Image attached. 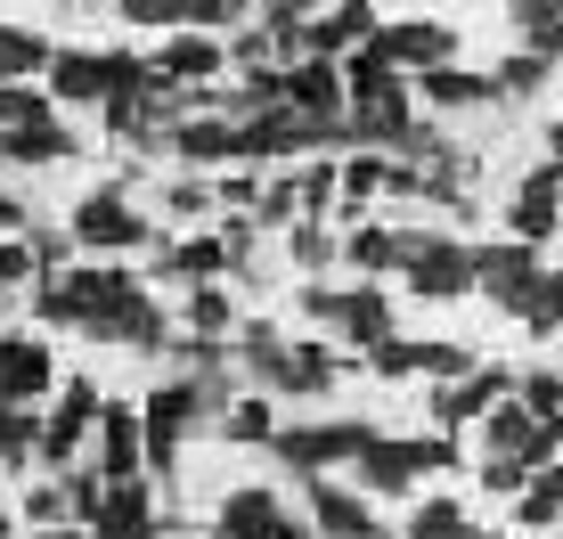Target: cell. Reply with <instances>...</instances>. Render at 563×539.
I'll return each instance as SVG.
<instances>
[{"label":"cell","instance_id":"5","mask_svg":"<svg viewBox=\"0 0 563 539\" xmlns=\"http://www.w3.org/2000/svg\"><path fill=\"white\" fill-rule=\"evenodd\" d=\"M147 74V57H123V50H57L49 57V99L57 107H90V99H114Z\"/></svg>","mask_w":563,"mask_h":539},{"label":"cell","instance_id":"7","mask_svg":"<svg viewBox=\"0 0 563 539\" xmlns=\"http://www.w3.org/2000/svg\"><path fill=\"white\" fill-rule=\"evenodd\" d=\"M352 466H360L367 491H409L417 474H457V441H441V433H424V441H384V433H376Z\"/></svg>","mask_w":563,"mask_h":539},{"label":"cell","instance_id":"49","mask_svg":"<svg viewBox=\"0 0 563 539\" xmlns=\"http://www.w3.org/2000/svg\"><path fill=\"white\" fill-rule=\"evenodd\" d=\"M42 270H33V254H25V238H0V295H16V286H33Z\"/></svg>","mask_w":563,"mask_h":539},{"label":"cell","instance_id":"31","mask_svg":"<svg viewBox=\"0 0 563 539\" xmlns=\"http://www.w3.org/2000/svg\"><path fill=\"white\" fill-rule=\"evenodd\" d=\"M49 42L33 25H0V82H33V74H49Z\"/></svg>","mask_w":563,"mask_h":539},{"label":"cell","instance_id":"6","mask_svg":"<svg viewBox=\"0 0 563 539\" xmlns=\"http://www.w3.org/2000/svg\"><path fill=\"white\" fill-rule=\"evenodd\" d=\"M205 426V400H197V384H155V393L140 400V441H147V474H180V450H188V433Z\"/></svg>","mask_w":563,"mask_h":539},{"label":"cell","instance_id":"23","mask_svg":"<svg viewBox=\"0 0 563 539\" xmlns=\"http://www.w3.org/2000/svg\"><path fill=\"white\" fill-rule=\"evenodd\" d=\"M286 107L310 114V123H343V66H327V57H302V66L286 74Z\"/></svg>","mask_w":563,"mask_h":539},{"label":"cell","instance_id":"47","mask_svg":"<svg viewBox=\"0 0 563 539\" xmlns=\"http://www.w3.org/2000/svg\"><path fill=\"white\" fill-rule=\"evenodd\" d=\"M99 507H107V474H99V466L66 474V515H82V524H90V515H99Z\"/></svg>","mask_w":563,"mask_h":539},{"label":"cell","instance_id":"30","mask_svg":"<svg viewBox=\"0 0 563 539\" xmlns=\"http://www.w3.org/2000/svg\"><path fill=\"white\" fill-rule=\"evenodd\" d=\"M286 107V74L269 66V74H245L238 90H221V114L229 123H262V114H278Z\"/></svg>","mask_w":563,"mask_h":539},{"label":"cell","instance_id":"44","mask_svg":"<svg viewBox=\"0 0 563 539\" xmlns=\"http://www.w3.org/2000/svg\"><path fill=\"white\" fill-rule=\"evenodd\" d=\"M457 531H465L457 498H424V507L409 515V539H457Z\"/></svg>","mask_w":563,"mask_h":539},{"label":"cell","instance_id":"46","mask_svg":"<svg viewBox=\"0 0 563 539\" xmlns=\"http://www.w3.org/2000/svg\"><path fill=\"white\" fill-rule=\"evenodd\" d=\"M490 82H498V99H531V90H539V82H548V66H539V57H522V50H515V57H507V66H498V74H490Z\"/></svg>","mask_w":563,"mask_h":539},{"label":"cell","instance_id":"53","mask_svg":"<svg viewBox=\"0 0 563 539\" xmlns=\"http://www.w3.org/2000/svg\"><path fill=\"white\" fill-rule=\"evenodd\" d=\"M25 515H33L42 531H49V524H66V491H57V483H33V491H25Z\"/></svg>","mask_w":563,"mask_h":539},{"label":"cell","instance_id":"2","mask_svg":"<svg viewBox=\"0 0 563 539\" xmlns=\"http://www.w3.org/2000/svg\"><path fill=\"white\" fill-rule=\"evenodd\" d=\"M0 156H9V164H57V156H74L66 107H57L49 90L0 82Z\"/></svg>","mask_w":563,"mask_h":539},{"label":"cell","instance_id":"32","mask_svg":"<svg viewBox=\"0 0 563 539\" xmlns=\"http://www.w3.org/2000/svg\"><path fill=\"white\" fill-rule=\"evenodd\" d=\"M515 507H522V531H548V524H555V515H563V458H555V466H539L531 483H522Z\"/></svg>","mask_w":563,"mask_h":539},{"label":"cell","instance_id":"38","mask_svg":"<svg viewBox=\"0 0 563 539\" xmlns=\"http://www.w3.org/2000/svg\"><path fill=\"white\" fill-rule=\"evenodd\" d=\"M212 205H221V188H212L205 172H180V180L164 188V213H172V221H205Z\"/></svg>","mask_w":563,"mask_h":539},{"label":"cell","instance_id":"13","mask_svg":"<svg viewBox=\"0 0 563 539\" xmlns=\"http://www.w3.org/2000/svg\"><path fill=\"white\" fill-rule=\"evenodd\" d=\"M482 433H490V458H515V466H555V433H548V417H531L522 400L507 393L490 417H482Z\"/></svg>","mask_w":563,"mask_h":539},{"label":"cell","instance_id":"57","mask_svg":"<svg viewBox=\"0 0 563 539\" xmlns=\"http://www.w3.org/2000/svg\"><path fill=\"white\" fill-rule=\"evenodd\" d=\"M457 539H498V531H474V524H465V531H457Z\"/></svg>","mask_w":563,"mask_h":539},{"label":"cell","instance_id":"3","mask_svg":"<svg viewBox=\"0 0 563 539\" xmlns=\"http://www.w3.org/2000/svg\"><path fill=\"white\" fill-rule=\"evenodd\" d=\"M393 270L424 302H457L474 286V245H457L450 229H393Z\"/></svg>","mask_w":563,"mask_h":539},{"label":"cell","instance_id":"17","mask_svg":"<svg viewBox=\"0 0 563 539\" xmlns=\"http://www.w3.org/2000/svg\"><path fill=\"white\" fill-rule=\"evenodd\" d=\"M99 474L107 483H140L147 474V441H140V409L131 400H107L99 409Z\"/></svg>","mask_w":563,"mask_h":539},{"label":"cell","instance_id":"50","mask_svg":"<svg viewBox=\"0 0 563 539\" xmlns=\"http://www.w3.org/2000/svg\"><path fill=\"white\" fill-rule=\"evenodd\" d=\"M367 369H376L384 384H393V376H417V343H400V336H384V343H376V352H367Z\"/></svg>","mask_w":563,"mask_h":539},{"label":"cell","instance_id":"20","mask_svg":"<svg viewBox=\"0 0 563 539\" xmlns=\"http://www.w3.org/2000/svg\"><path fill=\"white\" fill-rule=\"evenodd\" d=\"M327 327H335V336H352L360 352H376V343L393 336V295H384V286H335Z\"/></svg>","mask_w":563,"mask_h":539},{"label":"cell","instance_id":"26","mask_svg":"<svg viewBox=\"0 0 563 539\" xmlns=\"http://www.w3.org/2000/svg\"><path fill=\"white\" fill-rule=\"evenodd\" d=\"M417 90H424V107H441V114H465V107H498V82H490V74H465V66L417 74Z\"/></svg>","mask_w":563,"mask_h":539},{"label":"cell","instance_id":"45","mask_svg":"<svg viewBox=\"0 0 563 539\" xmlns=\"http://www.w3.org/2000/svg\"><path fill=\"white\" fill-rule=\"evenodd\" d=\"M123 25H180L188 33V0H114Z\"/></svg>","mask_w":563,"mask_h":539},{"label":"cell","instance_id":"8","mask_svg":"<svg viewBox=\"0 0 563 539\" xmlns=\"http://www.w3.org/2000/svg\"><path fill=\"white\" fill-rule=\"evenodd\" d=\"M74 245H90V254H131V245H155V229L131 213L123 188H90L82 205H74Z\"/></svg>","mask_w":563,"mask_h":539},{"label":"cell","instance_id":"54","mask_svg":"<svg viewBox=\"0 0 563 539\" xmlns=\"http://www.w3.org/2000/svg\"><path fill=\"white\" fill-rule=\"evenodd\" d=\"M295 197H302V205H327V197H335V156H327V164H310L302 180H295Z\"/></svg>","mask_w":563,"mask_h":539},{"label":"cell","instance_id":"1","mask_svg":"<svg viewBox=\"0 0 563 539\" xmlns=\"http://www.w3.org/2000/svg\"><path fill=\"white\" fill-rule=\"evenodd\" d=\"M140 295V278L131 270H107V262H90V270H49V278H33V311H42L49 327H99L114 319L123 302Z\"/></svg>","mask_w":563,"mask_h":539},{"label":"cell","instance_id":"16","mask_svg":"<svg viewBox=\"0 0 563 539\" xmlns=\"http://www.w3.org/2000/svg\"><path fill=\"white\" fill-rule=\"evenodd\" d=\"M49 384H57V360L42 336H0V400L9 409H33Z\"/></svg>","mask_w":563,"mask_h":539},{"label":"cell","instance_id":"40","mask_svg":"<svg viewBox=\"0 0 563 539\" xmlns=\"http://www.w3.org/2000/svg\"><path fill=\"white\" fill-rule=\"evenodd\" d=\"M522 327H531V336H555L563 327V270H539L531 302H522Z\"/></svg>","mask_w":563,"mask_h":539},{"label":"cell","instance_id":"4","mask_svg":"<svg viewBox=\"0 0 563 539\" xmlns=\"http://www.w3.org/2000/svg\"><path fill=\"white\" fill-rule=\"evenodd\" d=\"M367 441H376V426H367V417H319V426H278L269 433V450H278V466L286 474H335L343 458H360Z\"/></svg>","mask_w":563,"mask_h":539},{"label":"cell","instance_id":"59","mask_svg":"<svg viewBox=\"0 0 563 539\" xmlns=\"http://www.w3.org/2000/svg\"><path fill=\"white\" fill-rule=\"evenodd\" d=\"M0 539H9V524H0Z\"/></svg>","mask_w":563,"mask_h":539},{"label":"cell","instance_id":"9","mask_svg":"<svg viewBox=\"0 0 563 539\" xmlns=\"http://www.w3.org/2000/svg\"><path fill=\"white\" fill-rule=\"evenodd\" d=\"M99 384L90 376H66V393H57V409L42 417V450H33V466H66L74 450H82L90 433H99Z\"/></svg>","mask_w":563,"mask_h":539},{"label":"cell","instance_id":"22","mask_svg":"<svg viewBox=\"0 0 563 539\" xmlns=\"http://www.w3.org/2000/svg\"><path fill=\"white\" fill-rule=\"evenodd\" d=\"M90 336H99V343H114V352H164V343H172V327H164V302H155L147 286H140V295H131L114 319H99Z\"/></svg>","mask_w":563,"mask_h":539},{"label":"cell","instance_id":"14","mask_svg":"<svg viewBox=\"0 0 563 539\" xmlns=\"http://www.w3.org/2000/svg\"><path fill=\"white\" fill-rule=\"evenodd\" d=\"M384 57H393V74H441V66H457V25L400 16V25H384Z\"/></svg>","mask_w":563,"mask_h":539},{"label":"cell","instance_id":"29","mask_svg":"<svg viewBox=\"0 0 563 539\" xmlns=\"http://www.w3.org/2000/svg\"><path fill=\"white\" fill-rule=\"evenodd\" d=\"M212 270H229L221 238H180V245H155V278H188V286H205Z\"/></svg>","mask_w":563,"mask_h":539},{"label":"cell","instance_id":"48","mask_svg":"<svg viewBox=\"0 0 563 539\" xmlns=\"http://www.w3.org/2000/svg\"><path fill=\"white\" fill-rule=\"evenodd\" d=\"M221 57H238L245 74H269V33H262V25H238V33H229V50H221Z\"/></svg>","mask_w":563,"mask_h":539},{"label":"cell","instance_id":"55","mask_svg":"<svg viewBox=\"0 0 563 539\" xmlns=\"http://www.w3.org/2000/svg\"><path fill=\"white\" fill-rule=\"evenodd\" d=\"M254 197H262V180H254V172H238V180H221V213H254Z\"/></svg>","mask_w":563,"mask_h":539},{"label":"cell","instance_id":"27","mask_svg":"<svg viewBox=\"0 0 563 539\" xmlns=\"http://www.w3.org/2000/svg\"><path fill=\"white\" fill-rule=\"evenodd\" d=\"M172 156H180L188 172H205V164L238 156V123H229V114H197V123L172 131Z\"/></svg>","mask_w":563,"mask_h":539},{"label":"cell","instance_id":"35","mask_svg":"<svg viewBox=\"0 0 563 539\" xmlns=\"http://www.w3.org/2000/svg\"><path fill=\"white\" fill-rule=\"evenodd\" d=\"M33 450H42V417L0 400V466H33Z\"/></svg>","mask_w":563,"mask_h":539},{"label":"cell","instance_id":"10","mask_svg":"<svg viewBox=\"0 0 563 539\" xmlns=\"http://www.w3.org/2000/svg\"><path fill=\"white\" fill-rule=\"evenodd\" d=\"M515 393V369H490V360H482L474 376H457V384H433V400H424V417H433V433L450 441L457 426H474V417H490L498 400Z\"/></svg>","mask_w":563,"mask_h":539},{"label":"cell","instance_id":"37","mask_svg":"<svg viewBox=\"0 0 563 539\" xmlns=\"http://www.w3.org/2000/svg\"><path fill=\"white\" fill-rule=\"evenodd\" d=\"M335 254L352 262V270H367V278H384V270H393V229H384V221H367V229H352V238L335 245Z\"/></svg>","mask_w":563,"mask_h":539},{"label":"cell","instance_id":"24","mask_svg":"<svg viewBox=\"0 0 563 539\" xmlns=\"http://www.w3.org/2000/svg\"><path fill=\"white\" fill-rule=\"evenodd\" d=\"M507 25H515V50L522 57H563V0H515L507 9Z\"/></svg>","mask_w":563,"mask_h":539},{"label":"cell","instance_id":"21","mask_svg":"<svg viewBox=\"0 0 563 539\" xmlns=\"http://www.w3.org/2000/svg\"><path fill=\"white\" fill-rule=\"evenodd\" d=\"M172 524L147 507V483H107V507L90 515V539H164Z\"/></svg>","mask_w":563,"mask_h":539},{"label":"cell","instance_id":"25","mask_svg":"<svg viewBox=\"0 0 563 539\" xmlns=\"http://www.w3.org/2000/svg\"><path fill=\"white\" fill-rule=\"evenodd\" d=\"M327 384H335V352H327V343H286V360H278V376H269V393L319 400Z\"/></svg>","mask_w":563,"mask_h":539},{"label":"cell","instance_id":"41","mask_svg":"<svg viewBox=\"0 0 563 539\" xmlns=\"http://www.w3.org/2000/svg\"><path fill=\"white\" fill-rule=\"evenodd\" d=\"M286 254H295V270H310V278H319V270L335 262V238H327V221H295V229H286Z\"/></svg>","mask_w":563,"mask_h":539},{"label":"cell","instance_id":"15","mask_svg":"<svg viewBox=\"0 0 563 539\" xmlns=\"http://www.w3.org/2000/svg\"><path fill=\"white\" fill-rule=\"evenodd\" d=\"M555 213H563V164H539L531 180L515 188V205H507V238L539 254V245L555 238Z\"/></svg>","mask_w":563,"mask_h":539},{"label":"cell","instance_id":"28","mask_svg":"<svg viewBox=\"0 0 563 539\" xmlns=\"http://www.w3.org/2000/svg\"><path fill=\"white\" fill-rule=\"evenodd\" d=\"M155 74H164V82L205 90L212 74H221V42H205V33H172V42H164V57H155Z\"/></svg>","mask_w":563,"mask_h":539},{"label":"cell","instance_id":"58","mask_svg":"<svg viewBox=\"0 0 563 539\" xmlns=\"http://www.w3.org/2000/svg\"><path fill=\"white\" fill-rule=\"evenodd\" d=\"M548 433H555V441H563V409H555V417H548Z\"/></svg>","mask_w":563,"mask_h":539},{"label":"cell","instance_id":"33","mask_svg":"<svg viewBox=\"0 0 563 539\" xmlns=\"http://www.w3.org/2000/svg\"><path fill=\"white\" fill-rule=\"evenodd\" d=\"M238 360L245 369H254V384L269 393V376H278V360H286V336L269 319H254V327H238Z\"/></svg>","mask_w":563,"mask_h":539},{"label":"cell","instance_id":"43","mask_svg":"<svg viewBox=\"0 0 563 539\" xmlns=\"http://www.w3.org/2000/svg\"><path fill=\"white\" fill-rule=\"evenodd\" d=\"M515 400H522L531 417H555V409H563V376H555V369H531V376H515Z\"/></svg>","mask_w":563,"mask_h":539},{"label":"cell","instance_id":"39","mask_svg":"<svg viewBox=\"0 0 563 539\" xmlns=\"http://www.w3.org/2000/svg\"><path fill=\"white\" fill-rule=\"evenodd\" d=\"M180 319H188V336H212V343H221V336H229V295H221V286H188Z\"/></svg>","mask_w":563,"mask_h":539},{"label":"cell","instance_id":"42","mask_svg":"<svg viewBox=\"0 0 563 539\" xmlns=\"http://www.w3.org/2000/svg\"><path fill=\"white\" fill-rule=\"evenodd\" d=\"M254 25L269 33V50H302V33H310V9H295V0H269V9L254 16Z\"/></svg>","mask_w":563,"mask_h":539},{"label":"cell","instance_id":"52","mask_svg":"<svg viewBox=\"0 0 563 539\" xmlns=\"http://www.w3.org/2000/svg\"><path fill=\"white\" fill-rule=\"evenodd\" d=\"M295 205H302V197H295V180H269L262 197H254V221H295Z\"/></svg>","mask_w":563,"mask_h":539},{"label":"cell","instance_id":"51","mask_svg":"<svg viewBox=\"0 0 563 539\" xmlns=\"http://www.w3.org/2000/svg\"><path fill=\"white\" fill-rule=\"evenodd\" d=\"M522 483H531V466H515V458H482V491L522 498Z\"/></svg>","mask_w":563,"mask_h":539},{"label":"cell","instance_id":"11","mask_svg":"<svg viewBox=\"0 0 563 539\" xmlns=\"http://www.w3.org/2000/svg\"><path fill=\"white\" fill-rule=\"evenodd\" d=\"M474 286H482L507 319H522V302H531V286H539V254H531V245H515V238L474 245Z\"/></svg>","mask_w":563,"mask_h":539},{"label":"cell","instance_id":"36","mask_svg":"<svg viewBox=\"0 0 563 539\" xmlns=\"http://www.w3.org/2000/svg\"><path fill=\"white\" fill-rule=\"evenodd\" d=\"M269 433H278V417H269L262 393H254V400H229V409H221V441H245V450L262 441V450H269Z\"/></svg>","mask_w":563,"mask_h":539},{"label":"cell","instance_id":"19","mask_svg":"<svg viewBox=\"0 0 563 539\" xmlns=\"http://www.w3.org/2000/svg\"><path fill=\"white\" fill-rule=\"evenodd\" d=\"M376 25H384V16L367 9V0H343V9H319V16H310L302 50H310V57H327V66H343V57H352Z\"/></svg>","mask_w":563,"mask_h":539},{"label":"cell","instance_id":"56","mask_svg":"<svg viewBox=\"0 0 563 539\" xmlns=\"http://www.w3.org/2000/svg\"><path fill=\"white\" fill-rule=\"evenodd\" d=\"M0 238H25V205H16L9 188H0Z\"/></svg>","mask_w":563,"mask_h":539},{"label":"cell","instance_id":"18","mask_svg":"<svg viewBox=\"0 0 563 539\" xmlns=\"http://www.w3.org/2000/svg\"><path fill=\"white\" fill-rule=\"evenodd\" d=\"M310 524L327 539H376V507L352 483H335V474H310Z\"/></svg>","mask_w":563,"mask_h":539},{"label":"cell","instance_id":"34","mask_svg":"<svg viewBox=\"0 0 563 539\" xmlns=\"http://www.w3.org/2000/svg\"><path fill=\"white\" fill-rule=\"evenodd\" d=\"M384 164H393V156H352V164H335L343 221H360V205H367V197H384Z\"/></svg>","mask_w":563,"mask_h":539},{"label":"cell","instance_id":"12","mask_svg":"<svg viewBox=\"0 0 563 539\" xmlns=\"http://www.w3.org/2000/svg\"><path fill=\"white\" fill-rule=\"evenodd\" d=\"M212 531H221V539H310L295 515L278 507V491H269V483H238L221 498V515H212Z\"/></svg>","mask_w":563,"mask_h":539}]
</instances>
